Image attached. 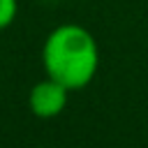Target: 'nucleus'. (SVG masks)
<instances>
[{"mask_svg":"<svg viewBox=\"0 0 148 148\" xmlns=\"http://www.w3.org/2000/svg\"><path fill=\"white\" fill-rule=\"evenodd\" d=\"M67 97H69V90L62 83H58L56 79L46 76L32 86V90L28 95V106L37 118L49 120V118H56L65 111Z\"/></svg>","mask_w":148,"mask_h":148,"instance_id":"f03ea898","label":"nucleus"},{"mask_svg":"<svg viewBox=\"0 0 148 148\" xmlns=\"http://www.w3.org/2000/svg\"><path fill=\"white\" fill-rule=\"evenodd\" d=\"M42 65L46 76L56 79L67 90H81L99 69L97 39L79 23H62L44 39Z\"/></svg>","mask_w":148,"mask_h":148,"instance_id":"f257e3e1","label":"nucleus"},{"mask_svg":"<svg viewBox=\"0 0 148 148\" xmlns=\"http://www.w3.org/2000/svg\"><path fill=\"white\" fill-rule=\"evenodd\" d=\"M18 14V0H0V30L9 28Z\"/></svg>","mask_w":148,"mask_h":148,"instance_id":"7ed1b4c3","label":"nucleus"}]
</instances>
